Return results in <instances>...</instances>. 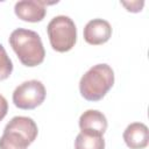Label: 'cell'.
<instances>
[{"instance_id": "obj_1", "label": "cell", "mask_w": 149, "mask_h": 149, "mask_svg": "<svg viewBox=\"0 0 149 149\" xmlns=\"http://www.w3.org/2000/svg\"><path fill=\"white\" fill-rule=\"evenodd\" d=\"M9 44L26 66H36L44 61L45 50L40 35L30 29L17 28L9 36Z\"/></svg>"}, {"instance_id": "obj_2", "label": "cell", "mask_w": 149, "mask_h": 149, "mask_svg": "<svg viewBox=\"0 0 149 149\" xmlns=\"http://www.w3.org/2000/svg\"><path fill=\"white\" fill-rule=\"evenodd\" d=\"M114 84V71L108 64H97L90 68L80 78L79 91L84 99L98 101L102 99Z\"/></svg>"}, {"instance_id": "obj_3", "label": "cell", "mask_w": 149, "mask_h": 149, "mask_svg": "<svg viewBox=\"0 0 149 149\" xmlns=\"http://www.w3.org/2000/svg\"><path fill=\"white\" fill-rule=\"evenodd\" d=\"M38 128L28 116H14L5 126L0 149H27L37 137Z\"/></svg>"}, {"instance_id": "obj_4", "label": "cell", "mask_w": 149, "mask_h": 149, "mask_svg": "<svg viewBox=\"0 0 149 149\" xmlns=\"http://www.w3.org/2000/svg\"><path fill=\"white\" fill-rule=\"evenodd\" d=\"M48 37L54 50L66 52L74 47L77 28L72 19L66 15H57L51 19L47 27Z\"/></svg>"}, {"instance_id": "obj_5", "label": "cell", "mask_w": 149, "mask_h": 149, "mask_svg": "<svg viewBox=\"0 0 149 149\" xmlns=\"http://www.w3.org/2000/svg\"><path fill=\"white\" fill-rule=\"evenodd\" d=\"M44 85L36 79L27 80L16 86L13 92V102L21 109H34L45 99Z\"/></svg>"}, {"instance_id": "obj_6", "label": "cell", "mask_w": 149, "mask_h": 149, "mask_svg": "<svg viewBox=\"0 0 149 149\" xmlns=\"http://www.w3.org/2000/svg\"><path fill=\"white\" fill-rule=\"evenodd\" d=\"M55 2H47L42 0H22L17 1L14 6L16 16L27 22H40L47 14L45 5Z\"/></svg>"}, {"instance_id": "obj_7", "label": "cell", "mask_w": 149, "mask_h": 149, "mask_svg": "<svg viewBox=\"0 0 149 149\" xmlns=\"http://www.w3.org/2000/svg\"><path fill=\"white\" fill-rule=\"evenodd\" d=\"M84 40L92 45L106 43L112 36V27L104 19H93L88 21L84 28Z\"/></svg>"}, {"instance_id": "obj_8", "label": "cell", "mask_w": 149, "mask_h": 149, "mask_svg": "<svg viewBox=\"0 0 149 149\" xmlns=\"http://www.w3.org/2000/svg\"><path fill=\"white\" fill-rule=\"evenodd\" d=\"M79 128L83 133L102 136L107 129V119L97 109H87L79 118Z\"/></svg>"}, {"instance_id": "obj_9", "label": "cell", "mask_w": 149, "mask_h": 149, "mask_svg": "<svg viewBox=\"0 0 149 149\" xmlns=\"http://www.w3.org/2000/svg\"><path fill=\"white\" fill-rule=\"evenodd\" d=\"M122 136L125 143L130 149H143L149 142L148 127L142 122H133L128 125Z\"/></svg>"}, {"instance_id": "obj_10", "label": "cell", "mask_w": 149, "mask_h": 149, "mask_svg": "<svg viewBox=\"0 0 149 149\" xmlns=\"http://www.w3.org/2000/svg\"><path fill=\"white\" fill-rule=\"evenodd\" d=\"M74 149H105V140L102 136L80 132L74 140Z\"/></svg>"}, {"instance_id": "obj_11", "label": "cell", "mask_w": 149, "mask_h": 149, "mask_svg": "<svg viewBox=\"0 0 149 149\" xmlns=\"http://www.w3.org/2000/svg\"><path fill=\"white\" fill-rule=\"evenodd\" d=\"M13 71V63L7 55L2 44H0V80H3L10 76Z\"/></svg>"}, {"instance_id": "obj_12", "label": "cell", "mask_w": 149, "mask_h": 149, "mask_svg": "<svg viewBox=\"0 0 149 149\" xmlns=\"http://www.w3.org/2000/svg\"><path fill=\"white\" fill-rule=\"evenodd\" d=\"M121 5H123L128 12H133V13H137L140 10H142V7L144 5V1H130V2H127V1H121Z\"/></svg>"}, {"instance_id": "obj_13", "label": "cell", "mask_w": 149, "mask_h": 149, "mask_svg": "<svg viewBox=\"0 0 149 149\" xmlns=\"http://www.w3.org/2000/svg\"><path fill=\"white\" fill-rule=\"evenodd\" d=\"M7 112H8V102L6 98L2 94H0V121L6 116Z\"/></svg>"}]
</instances>
